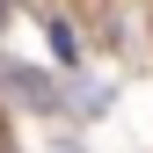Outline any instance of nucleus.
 <instances>
[{
	"instance_id": "1",
	"label": "nucleus",
	"mask_w": 153,
	"mask_h": 153,
	"mask_svg": "<svg viewBox=\"0 0 153 153\" xmlns=\"http://www.w3.org/2000/svg\"><path fill=\"white\" fill-rule=\"evenodd\" d=\"M0 88H7L22 109H59V88H51L36 66H0Z\"/></svg>"
},
{
	"instance_id": "2",
	"label": "nucleus",
	"mask_w": 153,
	"mask_h": 153,
	"mask_svg": "<svg viewBox=\"0 0 153 153\" xmlns=\"http://www.w3.org/2000/svg\"><path fill=\"white\" fill-rule=\"evenodd\" d=\"M51 29V59L59 66H80V36H73V22H44Z\"/></svg>"
},
{
	"instance_id": "3",
	"label": "nucleus",
	"mask_w": 153,
	"mask_h": 153,
	"mask_svg": "<svg viewBox=\"0 0 153 153\" xmlns=\"http://www.w3.org/2000/svg\"><path fill=\"white\" fill-rule=\"evenodd\" d=\"M0 22H7V7H0Z\"/></svg>"
}]
</instances>
